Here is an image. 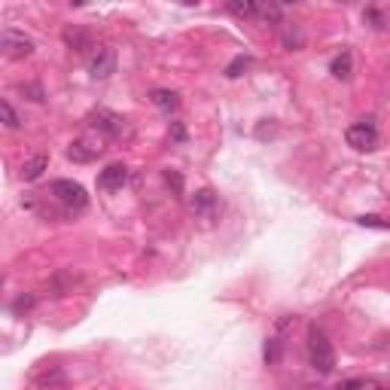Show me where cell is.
<instances>
[{
	"mask_svg": "<svg viewBox=\"0 0 390 390\" xmlns=\"http://www.w3.org/2000/svg\"><path fill=\"white\" fill-rule=\"evenodd\" d=\"M49 195H52L55 202L61 204L64 211H70V213H79V211L89 208V193H86L77 180H52Z\"/></svg>",
	"mask_w": 390,
	"mask_h": 390,
	"instance_id": "cell-1",
	"label": "cell"
},
{
	"mask_svg": "<svg viewBox=\"0 0 390 390\" xmlns=\"http://www.w3.org/2000/svg\"><path fill=\"white\" fill-rule=\"evenodd\" d=\"M308 360L320 375H329L335 369V351L318 326H311V333H308Z\"/></svg>",
	"mask_w": 390,
	"mask_h": 390,
	"instance_id": "cell-2",
	"label": "cell"
},
{
	"mask_svg": "<svg viewBox=\"0 0 390 390\" xmlns=\"http://www.w3.org/2000/svg\"><path fill=\"white\" fill-rule=\"evenodd\" d=\"M344 141H348L351 150H357V153H372V150H378V128H375V122L369 119H363V122H354L348 131H344Z\"/></svg>",
	"mask_w": 390,
	"mask_h": 390,
	"instance_id": "cell-3",
	"label": "cell"
},
{
	"mask_svg": "<svg viewBox=\"0 0 390 390\" xmlns=\"http://www.w3.org/2000/svg\"><path fill=\"white\" fill-rule=\"evenodd\" d=\"M98 156H104V137H101V135L77 137V141L68 146V159L79 162V165H89V162H95Z\"/></svg>",
	"mask_w": 390,
	"mask_h": 390,
	"instance_id": "cell-4",
	"label": "cell"
},
{
	"mask_svg": "<svg viewBox=\"0 0 390 390\" xmlns=\"http://www.w3.org/2000/svg\"><path fill=\"white\" fill-rule=\"evenodd\" d=\"M0 52H3V58H10V61H21V58H28L34 52V43L21 31H16V28H3V34H0Z\"/></svg>",
	"mask_w": 390,
	"mask_h": 390,
	"instance_id": "cell-5",
	"label": "cell"
},
{
	"mask_svg": "<svg viewBox=\"0 0 390 390\" xmlns=\"http://www.w3.org/2000/svg\"><path fill=\"white\" fill-rule=\"evenodd\" d=\"M89 73L92 79H110L116 73V52L110 46H101L95 49L92 61H89Z\"/></svg>",
	"mask_w": 390,
	"mask_h": 390,
	"instance_id": "cell-6",
	"label": "cell"
},
{
	"mask_svg": "<svg viewBox=\"0 0 390 390\" xmlns=\"http://www.w3.org/2000/svg\"><path fill=\"white\" fill-rule=\"evenodd\" d=\"M125 183H128V168L119 165V162H116V165H107L98 177V186L107 189V193H119Z\"/></svg>",
	"mask_w": 390,
	"mask_h": 390,
	"instance_id": "cell-7",
	"label": "cell"
},
{
	"mask_svg": "<svg viewBox=\"0 0 390 390\" xmlns=\"http://www.w3.org/2000/svg\"><path fill=\"white\" fill-rule=\"evenodd\" d=\"M92 119H95V122H92L95 128H98L101 135H107V137H119L122 128H125V119H122V116L110 113V110H98Z\"/></svg>",
	"mask_w": 390,
	"mask_h": 390,
	"instance_id": "cell-8",
	"label": "cell"
},
{
	"mask_svg": "<svg viewBox=\"0 0 390 390\" xmlns=\"http://www.w3.org/2000/svg\"><path fill=\"white\" fill-rule=\"evenodd\" d=\"M46 168H49V156H46V153H37L34 159H28L25 165H21V174H19V177L25 180V183H34V180L43 177V171H46Z\"/></svg>",
	"mask_w": 390,
	"mask_h": 390,
	"instance_id": "cell-9",
	"label": "cell"
},
{
	"mask_svg": "<svg viewBox=\"0 0 390 390\" xmlns=\"http://www.w3.org/2000/svg\"><path fill=\"white\" fill-rule=\"evenodd\" d=\"M150 101H153V107L162 110V113H174V110L180 107V95L171 92V89H156V92H150Z\"/></svg>",
	"mask_w": 390,
	"mask_h": 390,
	"instance_id": "cell-10",
	"label": "cell"
},
{
	"mask_svg": "<svg viewBox=\"0 0 390 390\" xmlns=\"http://www.w3.org/2000/svg\"><path fill=\"white\" fill-rule=\"evenodd\" d=\"M213 208H217V193L213 189H198L193 195V211L202 213V217H211Z\"/></svg>",
	"mask_w": 390,
	"mask_h": 390,
	"instance_id": "cell-11",
	"label": "cell"
},
{
	"mask_svg": "<svg viewBox=\"0 0 390 390\" xmlns=\"http://www.w3.org/2000/svg\"><path fill=\"white\" fill-rule=\"evenodd\" d=\"M329 70H333L335 79H351V70H354V64H351V52L344 49L342 55H335L333 61H329Z\"/></svg>",
	"mask_w": 390,
	"mask_h": 390,
	"instance_id": "cell-12",
	"label": "cell"
},
{
	"mask_svg": "<svg viewBox=\"0 0 390 390\" xmlns=\"http://www.w3.org/2000/svg\"><path fill=\"white\" fill-rule=\"evenodd\" d=\"M64 40H68L73 49H79V52L89 49V34H83V31H73V28H68V31H64Z\"/></svg>",
	"mask_w": 390,
	"mask_h": 390,
	"instance_id": "cell-13",
	"label": "cell"
},
{
	"mask_svg": "<svg viewBox=\"0 0 390 390\" xmlns=\"http://www.w3.org/2000/svg\"><path fill=\"white\" fill-rule=\"evenodd\" d=\"M0 113H3V125H6V128H10V131H16L19 128V113H16V110H12V104H10V101H0Z\"/></svg>",
	"mask_w": 390,
	"mask_h": 390,
	"instance_id": "cell-14",
	"label": "cell"
},
{
	"mask_svg": "<svg viewBox=\"0 0 390 390\" xmlns=\"http://www.w3.org/2000/svg\"><path fill=\"white\" fill-rule=\"evenodd\" d=\"M229 12H235L241 19H253L260 12V3H229Z\"/></svg>",
	"mask_w": 390,
	"mask_h": 390,
	"instance_id": "cell-15",
	"label": "cell"
},
{
	"mask_svg": "<svg viewBox=\"0 0 390 390\" xmlns=\"http://www.w3.org/2000/svg\"><path fill=\"white\" fill-rule=\"evenodd\" d=\"M247 64H250V58H244V55H238L235 58V61L229 64V68H226V77H241V70H247Z\"/></svg>",
	"mask_w": 390,
	"mask_h": 390,
	"instance_id": "cell-16",
	"label": "cell"
},
{
	"mask_svg": "<svg viewBox=\"0 0 390 390\" xmlns=\"http://www.w3.org/2000/svg\"><path fill=\"white\" fill-rule=\"evenodd\" d=\"M357 223L360 226H369V229H390V223H384V220L375 217V213H369V217H360Z\"/></svg>",
	"mask_w": 390,
	"mask_h": 390,
	"instance_id": "cell-17",
	"label": "cell"
},
{
	"mask_svg": "<svg viewBox=\"0 0 390 390\" xmlns=\"http://www.w3.org/2000/svg\"><path fill=\"white\" fill-rule=\"evenodd\" d=\"M165 180H168V186H174V189H177V193H180V189H183V180H180V174L168 171V174H165Z\"/></svg>",
	"mask_w": 390,
	"mask_h": 390,
	"instance_id": "cell-18",
	"label": "cell"
},
{
	"mask_svg": "<svg viewBox=\"0 0 390 390\" xmlns=\"http://www.w3.org/2000/svg\"><path fill=\"white\" fill-rule=\"evenodd\" d=\"M171 135H174V141H186V131H183V125H180V122H174V125H171Z\"/></svg>",
	"mask_w": 390,
	"mask_h": 390,
	"instance_id": "cell-19",
	"label": "cell"
}]
</instances>
